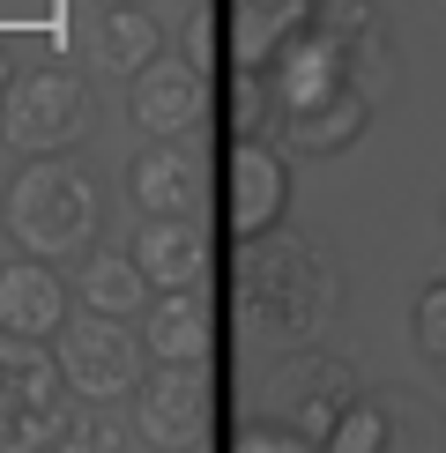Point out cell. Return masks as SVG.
<instances>
[{"label": "cell", "instance_id": "1", "mask_svg": "<svg viewBox=\"0 0 446 453\" xmlns=\"http://www.w3.org/2000/svg\"><path fill=\"white\" fill-rule=\"evenodd\" d=\"M231 312H238V334H246L260 357L312 349V342H327L334 312H342V275H334V260L305 231L275 223V231H260V238H238Z\"/></svg>", "mask_w": 446, "mask_h": 453}, {"label": "cell", "instance_id": "2", "mask_svg": "<svg viewBox=\"0 0 446 453\" xmlns=\"http://www.w3.org/2000/svg\"><path fill=\"white\" fill-rule=\"evenodd\" d=\"M260 82H268V127H283L290 157H342V149L365 142L372 97H365L358 67H350L342 37L320 15L260 67Z\"/></svg>", "mask_w": 446, "mask_h": 453}, {"label": "cell", "instance_id": "3", "mask_svg": "<svg viewBox=\"0 0 446 453\" xmlns=\"http://www.w3.org/2000/svg\"><path fill=\"white\" fill-rule=\"evenodd\" d=\"M0 231L15 238V253L37 260H82L89 238L104 231V186L74 164V149H52V157H23L0 194Z\"/></svg>", "mask_w": 446, "mask_h": 453}, {"label": "cell", "instance_id": "4", "mask_svg": "<svg viewBox=\"0 0 446 453\" xmlns=\"http://www.w3.org/2000/svg\"><path fill=\"white\" fill-rule=\"evenodd\" d=\"M97 127V97H89V74L67 60H30L8 74L0 89V142L15 157H52V149H82Z\"/></svg>", "mask_w": 446, "mask_h": 453}, {"label": "cell", "instance_id": "5", "mask_svg": "<svg viewBox=\"0 0 446 453\" xmlns=\"http://www.w3.org/2000/svg\"><path fill=\"white\" fill-rule=\"evenodd\" d=\"M350 402H358V372H350V357H334L320 342L275 357V372H268V417H283V439L327 446Z\"/></svg>", "mask_w": 446, "mask_h": 453}, {"label": "cell", "instance_id": "6", "mask_svg": "<svg viewBox=\"0 0 446 453\" xmlns=\"http://www.w3.org/2000/svg\"><path fill=\"white\" fill-rule=\"evenodd\" d=\"M60 342V372H67V394L74 402H127L149 372V342L135 319H104V312H67V327L52 334Z\"/></svg>", "mask_w": 446, "mask_h": 453}, {"label": "cell", "instance_id": "7", "mask_svg": "<svg viewBox=\"0 0 446 453\" xmlns=\"http://www.w3.org/2000/svg\"><path fill=\"white\" fill-rule=\"evenodd\" d=\"M135 417L149 446H209L216 409H209V357H149L135 387Z\"/></svg>", "mask_w": 446, "mask_h": 453}, {"label": "cell", "instance_id": "8", "mask_svg": "<svg viewBox=\"0 0 446 453\" xmlns=\"http://www.w3.org/2000/svg\"><path fill=\"white\" fill-rule=\"evenodd\" d=\"M127 111L149 142H186L209 119V67H194L186 52H157L142 74H127Z\"/></svg>", "mask_w": 446, "mask_h": 453}, {"label": "cell", "instance_id": "9", "mask_svg": "<svg viewBox=\"0 0 446 453\" xmlns=\"http://www.w3.org/2000/svg\"><path fill=\"white\" fill-rule=\"evenodd\" d=\"M223 179H231V201H223L231 238H260V231H275V223L290 216V157H283L275 142L238 134V142H231V164H223Z\"/></svg>", "mask_w": 446, "mask_h": 453}, {"label": "cell", "instance_id": "10", "mask_svg": "<svg viewBox=\"0 0 446 453\" xmlns=\"http://www.w3.org/2000/svg\"><path fill=\"white\" fill-rule=\"evenodd\" d=\"M312 15L342 37V52H350V67H358L372 111L395 104V97H402V45H395V30H387L380 0H320Z\"/></svg>", "mask_w": 446, "mask_h": 453}, {"label": "cell", "instance_id": "11", "mask_svg": "<svg viewBox=\"0 0 446 453\" xmlns=\"http://www.w3.org/2000/svg\"><path fill=\"white\" fill-rule=\"evenodd\" d=\"M74 312V290L60 282V268L37 253H15L8 268H0V334H15V342H52V334L67 327Z\"/></svg>", "mask_w": 446, "mask_h": 453}, {"label": "cell", "instance_id": "12", "mask_svg": "<svg viewBox=\"0 0 446 453\" xmlns=\"http://www.w3.org/2000/svg\"><path fill=\"white\" fill-rule=\"evenodd\" d=\"M127 201L142 216H201L209 201V172L186 142H149L127 157Z\"/></svg>", "mask_w": 446, "mask_h": 453}, {"label": "cell", "instance_id": "13", "mask_svg": "<svg viewBox=\"0 0 446 453\" xmlns=\"http://www.w3.org/2000/svg\"><path fill=\"white\" fill-rule=\"evenodd\" d=\"M127 253L149 275V290H209V268H216V253H209L194 216H142Z\"/></svg>", "mask_w": 446, "mask_h": 453}, {"label": "cell", "instance_id": "14", "mask_svg": "<svg viewBox=\"0 0 446 453\" xmlns=\"http://www.w3.org/2000/svg\"><path fill=\"white\" fill-rule=\"evenodd\" d=\"M312 8L320 0H223V60L231 67H268L312 23Z\"/></svg>", "mask_w": 446, "mask_h": 453}, {"label": "cell", "instance_id": "15", "mask_svg": "<svg viewBox=\"0 0 446 453\" xmlns=\"http://www.w3.org/2000/svg\"><path fill=\"white\" fill-rule=\"evenodd\" d=\"M164 52V23L149 15V0H104L89 23V60H104V74H142Z\"/></svg>", "mask_w": 446, "mask_h": 453}, {"label": "cell", "instance_id": "16", "mask_svg": "<svg viewBox=\"0 0 446 453\" xmlns=\"http://www.w3.org/2000/svg\"><path fill=\"white\" fill-rule=\"evenodd\" d=\"M135 327H142L149 357H209V342H216V305H209V290H157Z\"/></svg>", "mask_w": 446, "mask_h": 453}, {"label": "cell", "instance_id": "17", "mask_svg": "<svg viewBox=\"0 0 446 453\" xmlns=\"http://www.w3.org/2000/svg\"><path fill=\"white\" fill-rule=\"evenodd\" d=\"M149 275L135 268V253H82V275H74V305L104 312V319H142L149 312Z\"/></svg>", "mask_w": 446, "mask_h": 453}, {"label": "cell", "instance_id": "18", "mask_svg": "<svg viewBox=\"0 0 446 453\" xmlns=\"http://www.w3.org/2000/svg\"><path fill=\"white\" fill-rule=\"evenodd\" d=\"M402 417H409V402L402 394H365L358 387V402L342 409V424H334V453H395L402 446Z\"/></svg>", "mask_w": 446, "mask_h": 453}, {"label": "cell", "instance_id": "19", "mask_svg": "<svg viewBox=\"0 0 446 453\" xmlns=\"http://www.w3.org/2000/svg\"><path fill=\"white\" fill-rule=\"evenodd\" d=\"M135 439L142 431L112 424L104 402H82V409H60V417H52V446L60 453H97V446H135Z\"/></svg>", "mask_w": 446, "mask_h": 453}, {"label": "cell", "instance_id": "20", "mask_svg": "<svg viewBox=\"0 0 446 453\" xmlns=\"http://www.w3.org/2000/svg\"><path fill=\"white\" fill-rule=\"evenodd\" d=\"M409 349L432 365V380H446V275L409 297Z\"/></svg>", "mask_w": 446, "mask_h": 453}, {"label": "cell", "instance_id": "21", "mask_svg": "<svg viewBox=\"0 0 446 453\" xmlns=\"http://www.w3.org/2000/svg\"><path fill=\"white\" fill-rule=\"evenodd\" d=\"M231 127L238 134H260V127H268V82H260V67L231 74Z\"/></svg>", "mask_w": 446, "mask_h": 453}, {"label": "cell", "instance_id": "22", "mask_svg": "<svg viewBox=\"0 0 446 453\" xmlns=\"http://www.w3.org/2000/svg\"><path fill=\"white\" fill-rule=\"evenodd\" d=\"M179 52H186L194 67L216 74V52H223V37H216V0H194V15H186V30H179Z\"/></svg>", "mask_w": 446, "mask_h": 453}, {"label": "cell", "instance_id": "23", "mask_svg": "<svg viewBox=\"0 0 446 453\" xmlns=\"http://www.w3.org/2000/svg\"><path fill=\"white\" fill-rule=\"evenodd\" d=\"M8 74H15V45L0 37V89H8Z\"/></svg>", "mask_w": 446, "mask_h": 453}, {"label": "cell", "instance_id": "24", "mask_svg": "<svg viewBox=\"0 0 446 453\" xmlns=\"http://www.w3.org/2000/svg\"><path fill=\"white\" fill-rule=\"evenodd\" d=\"M439 245H446V194H439Z\"/></svg>", "mask_w": 446, "mask_h": 453}, {"label": "cell", "instance_id": "25", "mask_svg": "<svg viewBox=\"0 0 446 453\" xmlns=\"http://www.w3.org/2000/svg\"><path fill=\"white\" fill-rule=\"evenodd\" d=\"M439 8H446V0H439Z\"/></svg>", "mask_w": 446, "mask_h": 453}, {"label": "cell", "instance_id": "26", "mask_svg": "<svg viewBox=\"0 0 446 453\" xmlns=\"http://www.w3.org/2000/svg\"><path fill=\"white\" fill-rule=\"evenodd\" d=\"M97 8H104V0H97Z\"/></svg>", "mask_w": 446, "mask_h": 453}]
</instances>
